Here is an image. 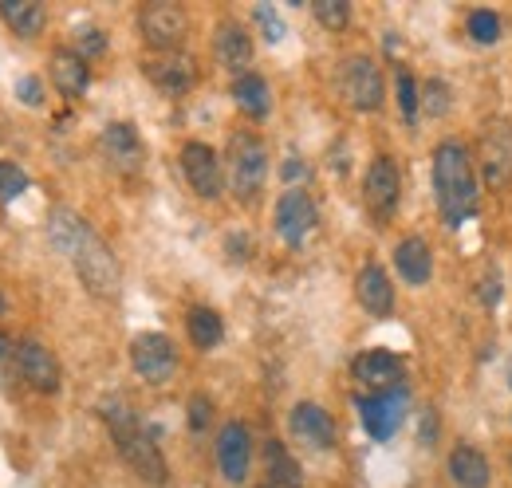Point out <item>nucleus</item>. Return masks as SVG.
Returning a JSON list of instances; mask_svg holds the SVG:
<instances>
[{
    "instance_id": "1",
    "label": "nucleus",
    "mask_w": 512,
    "mask_h": 488,
    "mask_svg": "<svg viewBox=\"0 0 512 488\" xmlns=\"http://www.w3.org/2000/svg\"><path fill=\"white\" fill-rule=\"evenodd\" d=\"M48 237L52 244L64 252L75 268V276L83 280V288L99 300H115L119 296V284H123V268H119V256L111 252V244L103 241L79 213L71 209H52L48 217Z\"/></svg>"
},
{
    "instance_id": "2",
    "label": "nucleus",
    "mask_w": 512,
    "mask_h": 488,
    "mask_svg": "<svg viewBox=\"0 0 512 488\" xmlns=\"http://www.w3.org/2000/svg\"><path fill=\"white\" fill-rule=\"evenodd\" d=\"M434 193H438V213L446 229H461L477 213V166L473 150L457 138L438 142L434 150Z\"/></svg>"
},
{
    "instance_id": "3",
    "label": "nucleus",
    "mask_w": 512,
    "mask_h": 488,
    "mask_svg": "<svg viewBox=\"0 0 512 488\" xmlns=\"http://www.w3.org/2000/svg\"><path fill=\"white\" fill-rule=\"evenodd\" d=\"M99 414H103V422L111 426V437H115V445H119V453H123V461H127L130 469H134L146 485H154V488L166 485V477H170L166 457H162L154 433L142 426V418L130 410L127 398H119V394H115V398H103V402H99Z\"/></svg>"
},
{
    "instance_id": "4",
    "label": "nucleus",
    "mask_w": 512,
    "mask_h": 488,
    "mask_svg": "<svg viewBox=\"0 0 512 488\" xmlns=\"http://www.w3.org/2000/svg\"><path fill=\"white\" fill-rule=\"evenodd\" d=\"M225 170H229L233 197L253 205L256 197H260V189H264V182H268V150H264V142L256 134H249V130L233 134L229 150H225Z\"/></svg>"
},
{
    "instance_id": "5",
    "label": "nucleus",
    "mask_w": 512,
    "mask_h": 488,
    "mask_svg": "<svg viewBox=\"0 0 512 488\" xmlns=\"http://www.w3.org/2000/svg\"><path fill=\"white\" fill-rule=\"evenodd\" d=\"M473 166L481 174V182L489 189H505L512 182V122L489 119L477 134V150H473Z\"/></svg>"
},
{
    "instance_id": "6",
    "label": "nucleus",
    "mask_w": 512,
    "mask_h": 488,
    "mask_svg": "<svg viewBox=\"0 0 512 488\" xmlns=\"http://www.w3.org/2000/svg\"><path fill=\"white\" fill-rule=\"evenodd\" d=\"M130 366L142 382L150 386H166L174 374H178V347L170 335L162 331H146V335H134L130 339Z\"/></svg>"
},
{
    "instance_id": "7",
    "label": "nucleus",
    "mask_w": 512,
    "mask_h": 488,
    "mask_svg": "<svg viewBox=\"0 0 512 488\" xmlns=\"http://www.w3.org/2000/svg\"><path fill=\"white\" fill-rule=\"evenodd\" d=\"M138 28H142V40H146L154 52L170 56V52L182 48V40H186V32H190V16H186V8H178V4L154 0V4H146V8L138 12Z\"/></svg>"
},
{
    "instance_id": "8",
    "label": "nucleus",
    "mask_w": 512,
    "mask_h": 488,
    "mask_svg": "<svg viewBox=\"0 0 512 488\" xmlns=\"http://www.w3.org/2000/svg\"><path fill=\"white\" fill-rule=\"evenodd\" d=\"M339 87H343V99H347L355 111H363V115L379 111L386 99L383 67L371 60V56H351V60L343 63Z\"/></svg>"
},
{
    "instance_id": "9",
    "label": "nucleus",
    "mask_w": 512,
    "mask_h": 488,
    "mask_svg": "<svg viewBox=\"0 0 512 488\" xmlns=\"http://www.w3.org/2000/svg\"><path fill=\"white\" fill-rule=\"evenodd\" d=\"M316 225H320V213H316L312 193L304 185L284 189L280 201H276V233H280V241L288 244V248H300L316 233Z\"/></svg>"
},
{
    "instance_id": "10",
    "label": "nucleus",
    "mask_w": 512,
    "mask_h": 488,
    "mask_svg": "<svg viewBox=\"0 0 512 488\" xmlns=\"http://www.w3.org/2000/svg\"><path fill=\"white\" fill-rule=\"evenodd\" d=\"M359 406V422L363 429L375 437V441H390L402 422H406V406H410V390L398 386V390H383V394H363L355 398Z\"/></svg>"
},
{
    "instance_id": "11",
    "label": "nucleus",
    "mask_w": 512,
    "mask_h": 488,
    "mask_svg": "<svg viewBox=\"0 0 512 488\" xmlns=\"http://www.w3.org/2000/svg\"><path fill=\"white\" fill-rule=\"evenodd\" d=\"M363 201L367 209L379 217V221H390L398 201H402V174H398V162L379 154L371 166H367V178H363Z\"/></svg>"
},
{
    "instance_id": "12",
    "label": "nucleus",
    "mask_w": 512,
    "mask_h": 488,
    "mask_svg": "<svg viewBox=\"0 0 512 488\" xmlns=\"http://www.w3.org/2000/svg\"><path fill=\"white\" fill-rule=\"evenodd\" d=\"M16 374L36 390V394H56L60 390V363H56V355H52V347L48 343H40V339H20L16 343Z\"/></svg>"
},
{
    "instance_id": "13",
    "label": "nucleus",
    "mask_w": 512,
    "mask_h": 488,
    "mask_svg": "<svg viewBox=\"0 0 512 488\" xmlns=\"http://www.w3.org/2000/svg\"><path fill=\"white\" fill-rule=\"evenodd\" d=\"M182 174H186V182H190L193 193L205 197V201H217L221 189H225L221 158H217V150L205 146V142H186V146H182Z\"/></svg>"
},
{
    "instance_id": "14",
    "label": "nucleus",
    "mask_w": 512,
    "mask_h": 488,
    "mask_svg": "<svg viewBox=\"0 0 512 488\" xmlns=\"http://www.w3.org/2000/svg\"><path fill=\"white\" fill-rule=\"evenodd\" d=\"M253 465V437L241 422H225L217 433V469L229 485H245Z\"/></svg>"
},
{
    "instance_id": "15",
    "label": "nucleus",
    "mask_w": 512,
    "mask_h": 488,
    "mask_svg": "<svg viewBox=\"0 0 512 488\" xmlns=\"http://www.w3.org/2000/svg\"><path fill=\"white\" fill-rule=\"evenodd\" d=\"M99 146H103V158H107L119 174H138L142 162H146V146H142V138H138V130H134L130 122H111V126H103Z\"/></svg>"
},
{
    "instance_id": "16",
    "label": "nucleus",
    "mask_w": 512,
    "mask_h": 488,
    "mask_svg": "<svg viewBox=\"0 0 512 488\" xmlns=\"http://www.w3.org/2000/svg\"><path fill=\"white\" fill-rule=\"evenodd\" d=\"M351 374L363 390L371 394H383V390H398L402 378H406V363L390 351H363L355 363H351Z\"/></svg>"
},
{
    "instance_id": "17",
    "label": "nucleus",
    "mask_w": 512,
    "mask_h": 488,
    "mask_svg": "<svg viewBox=\"0 0 512 488\" xmlns=\"http://www.w3.org/2000/svg\"><path fill=\"white\" fill-rule=\"evenodd\" d=\"M288 429H292L296 441H304V445H312L320 453L323 449H335V422L316 402H296L292 414H288Z\"/></svg>"
},
{
    "instance_id": "18",
    "label": "nucleus",
    "mask_w": 512,
    "mask_h": 488,
    "mask_svg": "<svg viewBox=\"0 0 512 488\" xmlns=\"http://www.w3.org/2000/svg\"><path fill=\"white\" fill-rule=\"evenodd\" d=\"M213 52L225 71H233L237 79L245 75V67L253 63V36L241 20H221L217 32H213Z\"/></svg>"
},
{
    "instance_id": "19",
    "label": "nucleus",
    "mask_w": 512,
    "mask_h": 488,
    "mask_svg": "<svg viewBox=\"0 0 512 488\" xmlns=\"http://www.w3.org/2000/svg\"><path fill=\"white\" fill-rule=\"evenodd\" d=\"M142 71H146V79H150L158 91H166V95H186L193 87V79H197V63H193L190 56H182V52L146 60Z\"/></svg>"
},
{
    "instance_id": "20",
    "label": "nucleus",
    "mask_w": 512,
    "mask_h": 488,
    "mask_svg": "<svg viewBox=\"0 0 512 488\" xmlns=\"http://www.w3.org/2000/svg\"><path fill=\"white\" fill-rule=\"evenodd\" d=\"M355 296L359 307L375 319H386L394 311V288H390V276H386L379 264H363L359 276H355Z\"/></svg>"
},
{
    "instance_id": "21",
    "label": "nucleus",
    "mask_w": 512,
    "mask_h": 488,
    "mask_svg": "<svg viewBox=\"0 0 512 488\" xmlns=\"http://www.w3.org/2000/svg\"><path fill=\"white\" fill-rule=\"evenodd\" d=\"M394 268H398V276L410 288H422L434 276V248L422 241V237H406V241H398V248H394Z\"/></svg>"
},
{
    "instance_id": "22",
    "label": "nucleus",
    "mask_w": 512,
    "mask_h": 488,
    "mask_svg": "<svg viewBox=\"0 0 512 488\" xmlns=\"http://www.w3.org/2000/svg\"><path fill=\"white\" fill-rule=\"evenodd\" d=\"M52 83L64 99H83V91L91 87V67L75 48H56L52 52Z\"/></svg>"
},
{
    "instance_id": "23",
    "label": "nucleus",
    "mask_w": 512,
    "mask_h": 488,
    "mask_svg": "<svg viewBox=\"0 0 512 488\" xmlns=\"http://www.w3.org/2000/svg\"><path fill=\"white\" fill-rule=\"evenodd\" d=\"M0 20L20 36V40H36L48 24V8L40 0H0Z\"/></svg>"
},
{
    "instance_id": "24",
    "label": "nucleus",
    "mask_w": 512,
    "mask_h": 488,
    "mask_svg": "<svg viewBox=\"0 0 512 488\" xmlns=\"http://www.w3.org/2000/svg\"><path fill=\"white\" fill-rule=\"evenodd\" d=\"M449 477H453V485L457 488H489L493 469H489V461H485L481 449H473V445H457V449L449 453Z\"/></svg>"
},
{
    "instance_id": "25",
    "label": "nucleus",
    "mask_w": 512,
    "mask_h": 488,
    "mask_svg": "<svg viewBox=\"0 0 512 488\" xmlns=\"http://www.w3.org/2000/svg\"><path fill=\"white\" fill-rule=\"evenodd\" d=\"M264 469H268V488H304L300 461L288 453L284 441H264Z\"/></svg>"
},
{
    "instance_id": "26",
    "label": "nucleus",
    "mask_w": 512,
    "mask_h": 488,
    "mask_svg": "<svg viewBox=\"0 0 512 488\" xmlns=\"http://www.w3.org/2000/svg\"><path fill=\"white\" fill-rule=\"evenodd\" d=\"M233 103H237V111L249 115V119H268V111H272V91H268L264 75L245 71V75L233 83Z\"/></svg>"
},
{
    "instance_id": "27",
    "label": "nucleus",
    "mask_w": 512,
    "mask_h": 488,
    "mask_svg": "<svg viewBox=\"0 0 512 488\" xmlns=\"http://www.w3.org/2000/svg\"><path fill=\"white\" fill-rule=\"evenodd\" d=\"M186 331H190V343L197 351H213L225 339V323L213 307H193L186 315Z\"/></svg>"
},
{
    "instance_id": "28",
    "label": "nucleus",
    "mask_w": 512,
    "mask_h": 488,
    "mask_svg": "<svg viewBox=\"0 0 512 488\" xmlns=\"http://www.w3.org/2000/svg\"><path fill=\"white\" fill-rule=\"evenodd\" d=\"M465 28H469V36H473L477 44H497V40H501V16H497V12H489V8L469 12Z\"/></svg>"
},
{
    "instance_id": "29",
    "label": "nucleus",
    "mask_w": 512,
    "mask_h": 488,
    "mask_svg": "<svg viewBox=\"0 0 512 488\" xmlns=\"http://www.w3.org/2000/svg\"><path fill=\"white\" fill-rule=\"evenodd\" d=\"M312 16L320 20L327 32H343L351 24V4L347 0H316L312 4Z\"/></svg>"
},
{
    "instance_id": "30",
    "label": "nucleus",
    "mask_w": 512,
    "mask_h": 488,
    "mask_svg": "<svg viewBox=\"0 0 512 488\" xmlns=\"http://www.w3.org/2000/svg\"><path fill=\"white\" fill-rule=\"evenodd\" d=\"M418 83H414V75L410 71H398V111H402V119L406 122H418Z\"/></svg>"
},
{
    "instance_id": "31",
    "label": "nucleus",
    "mask_w": 512,
    "mask_h": 488,
    "mask_svg": "<svg viewBox=\"0 0 512 488\" xmlns=\"http://www.w3.org/2000/svg\"><path fill=\"white\" fill-rule=\"evenodd\" d=\"M28 189V174L16 162H0V201H16Z\"/></svg>"
},
{
    "instance_id": "32",
    "label": "nucleus",
    "mask_w": 512,
    "mask_h": 488,
    "mask_svg": "<svg viewBox=\"0 0 512 488\" xmlns=\"http://www.w3.org/2000/svg\"><path fill=\"white\" fill-rule=\"evenodd\" d=\"M256 24L264 28V40H268V44H280V40H284V20L276 16V8L256 4Z\"/></svg>"
},
{
    "instance_id": "33",
    "label": "nucleus",
    "mask_w": 512,
    "mask_h": 488,
    "mask_svg": "<svg viewBox=\"0 0 512 488\" xmlns=\"http://www.w3.org/2000/svg\"><path fill=\"white\" fill-rule=\"evenodd\" d=\"M75 52H79L83 60L103 56V52H107V32H99V28H83L79 40H75Z\"/></svg>"
},
{
    "instance_id": "34",
    "label": "nucleus",
    "mask_w": 512,
    "mask_h": 488,
    "mask_svg": "<svg viewBox=\"0 0 512 488\" xmlns=\"http://www.w3.org/2000/svg\"><path fill=\"white\" fill-rule=\"evenodd\" d=\"M426 107H430L434 119L449 111V87L442 83V79H430V83H426Z\"/></svg>"
},
{
    "instance_id": "35",
    "label": "nucleus",
    "mask_w": 512,
    "mask_h": 488,
    "mask_svg": "<svg viewBox=\"0 0 512 488\" xmlns=\"http://www.w3.org/2000/svg\"><path fill=\"white\" fill-rule=\"evenodd\" d=\"M209 418H213V402H209L205 394H193L190 398V429L193 433H201V429L209 426Z\"/></svg>"
},
{
    "instance_id": "36",
    "label": "nucleus",
    "mask_w": 512,
    "mask_h": 488,
    "mask_svg": "<svg viewBox=\"0 0 512 488\" xmlns=\"http://www.w3.org/2000/svg\"><path fill=\"white\" fill-rule=\"evenodd\" d=\"M16 91H20L24 107H40V103H44V83H40L36 75H24V79L16 83Z\"/></svg>"
},
{
    "instance_id": "37",
    "label": "nucleus",
    "mask_w": 512,
    "mask_h": 488,
    "mask_svg": "<svg viewBox=\"0 0 512 488\" xmlns=\"http://www.w3.org/2000/svg\"><path fill=\"white\" fill-rule=\"evenodd\" d=\"M481 304H485V307L501 304V276H497V272L481 280Z\"/></svg>"
},
{
    "instance_id": "38",
    "label": "nucleus",
    "mask_w": 512,
    "mask_h": 488,
    "mask_svg": "<svg viewBox=\"0 0 512 488\" xmlns=\"http://www.w3.org/2000/svg\"><path fill=\"white\" fill-rule=\"evenodd\" d=\"M12 363H16V347H12V343L0 335V382H4V374H8V366H12Z\"/></svg>"
},
{
    "instance_id": "39",
    "label": "nucleus",
    "mask_w": 512,
    "mask_h": 488,
    "mask_svg": "<svg viewBox=\"0 0 512 488\" xmlns=\"http://www.w3.org/2000/svg\"><path fill=\"white\" fill-rule=\"evenodd\" d=\"M304 174H308V170L300 166V158H288V166H284V178L292 182V178H304Z\"/></svg>"
},
{
    "instance_id": "40",
    "label": "nucleus",
    "mask_w": 512,
    "mask_h": 488,
    "mask_svg": "<svg viewBox=\"0 0 512 488\" xmlns=\"http://www.w3.org/2000/svg\"><path fill=\"white\" fill-rule=\"evenodd\" d=\"M426 437H434V410H430L426 422H422V441H426Z\"/></svg>"
},
{
    "instance_id": "41",
    "label": "nucleus",
    "mask_w": 512,
    "mask_h": 488,
    "mask_svg": "<svg viewBox=\"0 0 512 488\" xmlns=\"http://www.w3.org/2000/svg\"><path fill=\"white\" fill-rule=\"evenodd\" d=\"M509 386H512V370H509Z\"/></svg>"
},
{
    "instance_id": "42",
    "label": "nucleus",
    "mask_w": 512,
    "mask_h": 488,
    "mask_svg": "<svg viewBox=\"0 0 512 488\" xmlns=\"http://www.w3.org/2000/svg\"><path fill=\"white\" fill-rule=\"evenodd\" d=\"M0 311H4V300H0Z\"/></svg>"
},
{
    "instance_id": "43",
    "label": "nucleus",
    "mask_w": 512,
    "mask_h": 488,
    "mask_svg": "<svg viewBox=\"0 0 512 488\" xmlns=\"http://www.w3.org/2000/svg\"><path fill=\"white\" fill-rule=\"evenodd\" d=\"M264 488H268V485H264Z\"/></svg>"
}]
</instances>
